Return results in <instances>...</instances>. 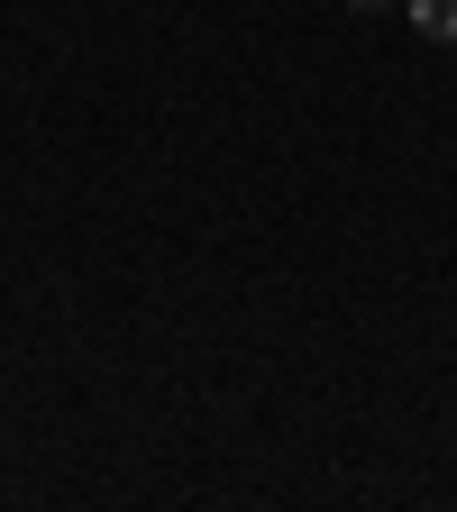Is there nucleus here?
<instances>
[{
	"label": "nucleus",
	"instance_id": "obj_1",
	"mask_svg": "<svg viewBox=\"0 0 457 512\" xmlns=\"http://www.w3.org/2000/svg\"><path fill=\"white\" fill-rule=\"evenodd\" d=\"M412 28L421 37H457V0H412Z\"/></svg>",
	"mask_w": 457,
	"mask_h": 512
}]
</instances>
